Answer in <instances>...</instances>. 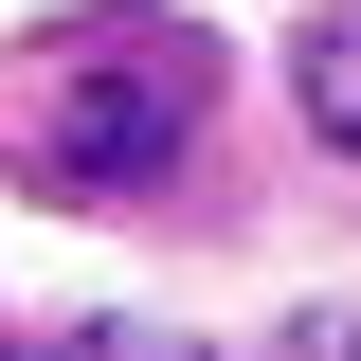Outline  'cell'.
Wrapping results in <instances>:
<instances>
[{"instance_id": "cell-3", "label": "cell", "mask_w": 361, "mask_h": 361, "mask_svg": "<svg viewBox=\"0 0 361 361\" xmlns=\"http://www.w3.org/2000/svg\"><path fill=\"white\" fill-rule=\"evenodd\" d=\"M37 361H180V343H145V325H73V343H37Z\"/></svg>"}, {"instance_id": "cell-1", "label": "cell", "mask_w": 361, "mask_h": 361, "mask_svg": "<svg viewBox=\"0 0 361 361\" xmlns=\"http://www.w3.org/2000/svg\"><path fill=\"white\" fill-rule=\"evenodd\" d=\"M180 127H199V37H127L109 73H73V109L37 127V163L73 199H127L145 163H180Z\"/></svg>"}, {"instance_id": "cell-4", "label": "cell", "mask_w": 361, "mask_h": 361, "mask_svg": "<svg viewBox=\"0 0 361 361\" xmlns=\"http://www.w3.org/2000/svg\"><path fill=\"white\" fill-rule=\"evenodd\" d=\"M271 361H361V325L325 307V325H289V343H271Z\"/></svg>"}, {"instance_id": "cell-2", "label": "cell", "mask_w": 361, "mask_h": 361, "mask_svg": "<svg viewBox=\"0 0 361 361\" xmlns=\"http://www.w3.org/2000/svg\"><path fill=\"white\" fill-rule=\"evenodd\" d=\"M307 127L361 163V18H325V37H307Z\"/></svg>"}]
</instances>
